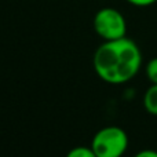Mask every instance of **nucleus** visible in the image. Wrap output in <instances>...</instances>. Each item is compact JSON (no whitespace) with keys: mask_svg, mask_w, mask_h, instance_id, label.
<instances>
[{"mask_svg":"<svg viewBox=\"0 0 157 157\" xmlns=\"http://www.w3.org/2000/svg\"><path fill=\"white\" fill-rule=\"evenodd\" d=\"M94 71L105 83L124 84L135 77L142 65L138 44L128 37L105 40L92 58Z\"/></svg>","mask_w":157,"mask_h":157,"instance_id":"1","label":"nucleus"},{"mask_svg":"<svg viewBox=\"0 0 157 157\" xmlns=\"http://www.w3.org/2000/svg\"><path fill=\"white\" fill-rule=\"evenodd\" d=\"M91 147L97 157H120L128 147V135L120 127H105L94 135Z\"/></svg>","mask_w":157,"mask_h":157,"instance_id":"2","label":"nucleus"},{"mask_svg":"<svg viewBox=\"0 0 157 157\" xmlns=\"http://www.w3.org/2000/svg\"><path fill=\"white\" fill-rule=\"evenodd\" d=\"M94 29L103 40H116L125 37L127 22L119 10L106 7L95 14Z\"/></svg>","mask_w":157,"mask_h":157,"instance_id":"3","label":"nucleus"},{"mask_svg":"<svg viewBox=\"0 0 157 157\" xmlns=\"http://www.w3.org/2000/svg\"><path fill=\"white\" fill-rule=\"evenodd\" d=\"M144 106L147 113L157 116V84H153L146 90L144 95Z\"/></svg>","mask_w":157,"mask_h":157,"instance_id":"4","label":"nucleus"},{"mask_svg":"<svg viewBox=\"0 0 157 157\" xmlns=\"http://www.w3.org/2000/svg\"><path fill=\"white\" fill-rule=\"evenodd\" d=\"M69 157H97L92 150V147H84V146H77L69 152Z\"/></svg>","mask_w":157,"mask_h":157,"instance_id":"5","label":"nucleus"},{"mask_svg":"<svg viewBox=\"0 0 157 157\" xmlns=\"http://www.w3.org/2000/svg\"><path fill=\"white\" fill-rule=\"evenodd\" d=\"M146 76L150 83L157 84V57L150 59L146 65Z\"/></svg>","mask_w":157,"mask_h":157,"instance_id":"6","label":"nucleus"},{"mask_svg":"<svg viewBox=\"0 0 157 157\" xmlns=\"http://www.w3.org/2000/svg\"><path fill=\"white\" fill-rule=\"evenodd\" d=\"M127 2L132 6H136V7H147V6L157 3V0H127Z\"/></svg>","mask_w":157,"mask_h":157,"instance_id":"7","label":"nucleus"},{"mask_svg":"<svg viewBox=\"0 0 157 157\" xmlns=\"http://www.w3.org/2000/svg\"><path fill=\"white\" fill-rule=\"evenodd\" d=\"M136 157H157V152H155V150H142L136 155Z\"/></svg>","mask_w":157,"mask_h":157,"instance_id":"8","label":"nucleus"}]
</instances>
